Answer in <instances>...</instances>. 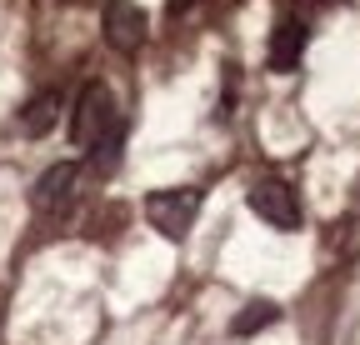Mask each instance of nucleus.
<instances>
[{"mask_svg": "<svg viewBox=\"0 0 360 345\" xmlns=\"http://www.w3.org/2000/svg\"><path fill=\"white\" fill-rule=\"evenodd\" d=\"M115 125H120L115 96L105 91L101 80H96V85H85L80 100H75V110H70V141H75L80 150H96V145L115 131Z\"/></svg>", "mask_w": 360, "mask_h": 345, "instance_id": "obj_1", "label": "nucleus"}, {"mask_svg": "<svg viewBox=\"0 0 360 345\" xmlns=\"http://www.w3.org/2000/svg\"><path fill=\"white\" fill-rule=\"evenodd\" d=\"M195 210H200V190L195 185H170V190H155L146 200V221L165 240H186V230L195 226Z\"/></svg>", "mask_w": 360, "mask_h": 345, "instance_id": "obj_2", "label": "nucleus"}, {"mask_svg": "<svg viewBox=\"0 0 360 345\" xmlns=\"http://www.w3.org/2000/svg\"><path fill=\"white\" fill-rule=\"evenodd\" d=\"M75 200H80V165H75V160L51 165V170L35 181V190H30V205H35L40 215H65Z\"/></svg>", "mask_w": 360, "mask_h": 345, "instance_id": "obj_3", "label": "nucleus"}, {"mask_svg": "<svg viewBox=\"0 0 360 345\" xmlns=\"http://www.w3.org/2000/svg\"><path fill=\"white\" fill-rule=\"evenodd\" d=\"M250 210L260 215L265 226H276V230H295L300 226V195L285 181H260L250 190Z\"/></svg>", "mask_w": 360, "mask_h": 345, "instance_id": "obj_4", "label": "nucleus"}, {"mask_svg": "<svg viewBox=\"0 0 360 345\" xmlns=\"http://www.w3.org/2000/svg\"><path fill=\"white\" fill-rule=\"evenodd\" d=\"M101 25H105V40L115 51H125V56H135L146 46V11L135 6V0H105Z\"/></svg>", "mask_w": 360, "mask_h": 345, "instance_id": "obj_5", "label": "nucleus"}, {"mask_svg": "<svg viewBox=\"0 0 360 345\" xmlns=\"http://www.w3.org/2000/svg\"><path fill=\"white\" fill-rule=\"evenodd\" d=\"M305 56V20H281L276 25V40H270V70H295Z\"/></svg>", "mask_w": 360, "mask_h": 345, "instance_id": "obj_6", "label": "nucleus"}, {"mask_svg": "<svg viewBox=\"0 0 360 345\" xmlns=\"http://www.w3.org/2000/svg\"><path fill=\"white\" fill-rule=\"evenodd\" d=\"M60 120V96L56 91H45V96H35L30 105H25V115H20V125H25V136H45L51 125Z\"/></svg>", "mask_w": 360, "mask_h": 345, "instance_id": "obj_7", "label": "nucleus"}, {"mask_svg": "<svg viewBox=\"0 0 360 345\" xmlns=\"http://www.w3.org/2000/svg\"><path fill=\"white\" fill-rule=\"evenodd\" d=\"M276 306H270V300H250V306L231 320V335H255V330H265V325H276Z\"/></svg>", "mask_w": 360, "mask_h": 345, "instance_id": "obj_8", "label": "nucleus"}, {"mask_svg": "<svg viewBox=\"0 0 360 345\" xmlns=\"http://www.w3.org/2000/svg\"><path fill=\"white\" fill-rule=\"evenodd\" d=\"M120 150H125V120L115 125V131H110L96 150H90V165H96V170H115V165H120Z\"/></svg>", "mask_w": 360, "mask_h": 345, "instance_id": "obj_9", "label": "nucleus"}, {"mask_svg": "<svg viewBox=\"0 0 360 345\" xmlns=\"http://www.w3.org/2000/svg\"><path fill=\"white\" fill-rule=\"evenodd\" d=\"M191 6H195V0H170V15H186Z\"/></svg>", "mask_w": 360, "mask_h": 345, "instance_id": "obj_10", "label": "nucleus"}]
</instances>
